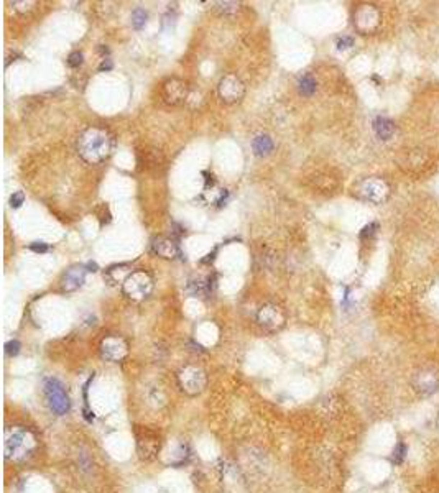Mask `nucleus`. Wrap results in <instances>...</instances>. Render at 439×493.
Here are the masks:
<instances>
[{
  "mask_svg": "<svg viewBox=\"0 0 439 493\" xmlns=\"http://www.w3.org/2000/svg\"><path fill=\"white\" fill-rule=\"evenodd\" d=\"M115 148V137L106 127H88L79 133L76 150L89 164H101L110 158Z\"/></svg>",
  "mask_w": 439,
  "mask_h": 493,
  "instance_id": "obj_1",
  "label": "nucleus"
},
{
  "mask_svg": "<svg viewBox=\"0 0 439 493\" xmlns=\"http://www.w3.org/2000/svg\"><path fill=\"white\" fill-rule=\"evenodd\" d=\"M153 286H155L153 276L148 271L135 270L130 271V275L122 283V293L132 301H143L151 295Z\"/></svg>",
  "mask_w": 439,
  "mask_h": 493,
  "instance_id": "obj_2",
  "label": "nucleus"
},
{
  "mask_svg": "<svg viewBox=\"0 0 439 493\" xmlns=\"http://www.w3.org/2000/svg\"><path fill=\"white\" fill-rule=\"evenodd\" d=\"M43 391H45L46 401L50 409L53 411L55 414L58 416H63L69 411V406H71V401H69V396L66 390H64L63 383L56 378H46L45 383H43Z\"/></svg>",
  "mask_w": 439,
  "mask_h": 493,
  "instance_id": "obj_3",
  "label": "nucleus"
},
{
  "mask_svg": "<svg viewBox=\"0 0 439 493\" xmlns=\"http://www.w3.org/2000/svg\"><path fill=\"white\" fill-rule=\"evenodd\" d=\"M33 439L28 432L15 429L8 432L5 438V457L8 460H21L32 452Z\"/></svg>",
  "mask_w": 439,
  "mask_h": 493,
  "instance_id": "obj_4",
  "label": "nucleus"
},
{
  "mask_svg": "<svg viewBox=\"0 0 439 493\" xmlns=\"http://www.w3.org/2000/svg\"><path fill=\"white\" fill-rule=\"evenodd\" d=\"M357 194L364 201L373 202V204H380L384 202L390 194L388 184L384 179L379 178H367L357 186Z\"/></svg>",
  "mask_w": 439,
  "mask_h": 493,
  "instance_id": "obj_5",
  "label": "nucleus"
},
{
  "mask_svg": "<svg viewBox=\"0 0 439 493\" xmlns=\"http://www.w3.org/2000/svg\"><path fill=\"white\" fill-rule=\"evenodd\" d=\"M286 316L281 306L275 304V302H267L257 313V322L267 331H278L285 326Z\"/></svg>",
  "mask_w": 439,
  "mask_h": 493,
  "instance_id": "obj_6",
  "label": "nucleus"
},
{
  "mask_svg": "<svg viewBox=\"0 0 439 493\" xmlns=\"http://www.w3.org/2000/svg\"><path fill=\"white\" fill-rule=\"evenodd\" d=\"M217 92L225 104H236L242 101L243 94H245V84L236 74H227L220 79Z\"/></svg>",
  "mask_w": 439,
  "mask_h": 493,
  "instance_id": "obj_7",
  "label": "nucleus"
},
{
  "mask_svg": "<svg viewBox=\"0 0 439 493\" xmlns=\"http://www.w3.org/2000/svg\"><path fill=\"white\" fill-rule=\"evenodd\" d=\"M380 23V14L373 5H362L354 15V25L359 32L368 33Z\"/></svg>",
  "mask_w": 439,
  "mask_h": 493,
  "instance_id": "obj_8",
  "label": "nucleus"
},
{
  "mask_svg": "<svg viewBox=\"0 0 439 493\" xmlns=\"http://www.w3.org/2000/svg\"><path fill=\"white\" fill-rule=\"evenodd\" d=\"M127 352H128V345L122 337L110 335V337H107V339H104L101 344V355L110 362L122 360V358L127 355Z\"/></svg>",
  "mask_w": 439,
  "mask_h": 493,
  "instance_id": "obj_9",
  "label": "nucleus"
},
{
  "mask_svg": "<svg viewBox=\"0 0 439 493\" xmlns=\"http://www.w3.org/2000/svg\"><path fill=\"white\" fill-rule=\"evenodd\" d=\"M162 96L163 101L169 106H178V104L184 102L186 97H188V86L180 79H168L163 84Z\"/></svg>",
  "mask_w": 439,
  "mask_h": 493,
  "instance_id": "obj_10",
  "label": "nucleus"
},
{
  "mask_svg": "<svg viewBox=\"0 0 439 493\" xmlns=\"http://www.w3.org/2000/svg\"><path fill=\"white\" fill-rule=\"evenodd\" d=\"M88 271L89 270L84 265L71 266L69 270H66V273L63 275V278H61V289L66 291V293H71V291L79 289L82 284H84L86 273H88Z\"/></svg>",
  "mask_w": 439,
  "mask_h": 493,
  "instance_id": "obj_11",
  "label": "nucleus"
},
{
  "mask_svg": "<svg viewBox=\"0 0 439 493\" xmlns=\"http://www.w3.org/2000/svg\"><path fill=\"white\" fill-rule=\"evenodd\" d=\"M151 250H153L155 255L165 258V260H175V258L181 255L180 245L173 239H169V237H158V239H155L151 242Z\"/></svg>",
  "mask_w": 439,
  "mask_h": 493,
  "instance_id": "obj_12",
  "label": "nucleus"
},
{
  "mask_svg": "<svg viewBox=\"0 0 439 493\" xmlns=\"http://www.w3.org/2000/svg\"><path fill=\"white\" fill-rule=\"evenodd\" d=\"M180 377H181V383H183V387H184V390L191 391V393L201 391L204 383H206V375H204V371L196 369V367H188V369H184L181 371Z\"/></svg>",
  "mask_w": 439,
  "mask_h": 493,
  "instance_id": "obj_13",
  "label": "nucleus"
},
{
  "mask_svg": "<svg viewBox=\"0 0 439 493\" xmlns=\"http://www.w3.org/2000/svg\"><path fill=\"white\" fill-rule=\"evenodd\" d=\"M273 148H275V143H273L272 137L267 135V133H260L252 140V150H254L255 157H268L272 153Z\"/></svg>",
  "mask_w": 439,
  "mask_h": 493,
  "instance_id": "obj_14",
  "label": "nucleus"
},
{
  "mask_svg": "<svg viewBox=\"0 0 439 493\" xmlns=\"http://www.w3.org/2000/svg\"><path fill=\"white\" fill-rule=\"evenodd\" d=\"M373 130H375L377 137L380 140H390L395 132V123L390 119H386V117L380 115L373 120Z\"/></svg>",
  "mask_w": 439,
  "mask_h": 493,
  "instance_id": "obj_15",
  "label": "nucleus"
},
{
  "mask_svg": "<svg viewBox=\"0 0 439 493\" xmlns=\"http://www.w3.org/2000/svg\"><path fill=\"white\" fill-rule=\"evenodd\" d=\"M416 388L420 391H423L424 395H429V393L436 391L438 390V378L434 373H428V371H423L416 377Z\"/></svg>",
  "mask_w": 439,
  "mask_h": 493,
  "instance_id": "obj_16",
  "label": "nucleus"
},
{
  "mask_svg": "<svg viewBox=\"0 0 439 493\" xmlns=\"http://www.w3.org/2000/svg\"><path fill=\"white\" fill-rule=\"evenodd\" d=\"M298 89H299V94H301V96L311 97L312 94L316 92V89H318V82H316V79L312 76L304 74L301 79L298 81Z\"/></svg>",
  "mask_w": 439,
  "mask_h": 493,
  "instance_id": "obj_17",
  "label": "nucleus"
},
{
  "mask_svg": "<svg viewBox=\"0 0 439 493\" xmlns=\"http://www.w3.org/2000/svg\"><path fill=\"white\" fill-rule=\"evenodd\" d=\"M211 289H212V284H211V280H209V278H206V280H198V281H191V283L188 284V291H189L193 296H204V295H209Z\"/></svg>",
  "mask_w": 439,
  "mask_h": 493,
  "instance_id": "obj_18",
  "label": "nucleus"
},
{
  "mask_svg": "<svg viewBox=\"0 0 439 493\" xmlns=\"http://www.w3.org/2000/svg\"><path fill=\"white\" fill-rule=\"evenodd\" d=\"M146 18H148V15H146V12L143 8H135L132 12V27L135 30H142L145 27Z\"/></svg>",
  "mask_w": 439,
  "mask_h": 493,
  "instance_id": "obj_19",
  "label": "nucleus"
},
{
  "mask_svg": "<svg viewBox=\"0 0 439 493\" xmlns=\"http://www.w3.org/2000/svg\"><path fill=\"white\" fill-rule=\"evenodd\" d=\"M216 8L220 12V14H234V12L238 10V3L237 2H217Z\"/></svg>",
  "mask_w": 439,
  "mask_h": 493,
  "instance_id": "obj_20",
  "label": "nucleus"
},
{
  "mask_svg": "<svg viewBox=\"0 0 439 493\" xmlns=\"http://www.w3.org/2000/svg\"><path fill=\"white\" fill-rule=\"evenodd\" d=\"M82 61H84V54L81 51H73L71 54L68 56V66L69 68H79Z\"/></svg>",
  "mask_w": 439,
  "mask_h": 493,
  "instance_id": "obj_21",
  "label": "nucleus"
},
{
  "mask_svg": "<svg viewBox=\"0 0 439 493\" xmlns=\"http://www.w3.org/2000/svg\"><path fill=\"white\" fill-rule=\"evenodd\" d=\"M406 456V445L403 442H398V445L393 451V464H402Z\"/></svg>",
  "mask_w": 439,
  "mask_h": 493,
  "instance_id": "obj_22",
  "label": "nucleus"
},
{
  "mask_svg": "<svg viewBox=\"0 0 439 493\" xmlns=\"http://www.w3.org/2000/svg\"><path fill=\"white\" fill-rule=\"evenodd\" d=\"M377 229H379V224H368V226H365L362 230H360V239H370V237H373V233L377 232Z\"/></svg>",
  "mask_w": 439,
  "mask_h": 493,
  "instance_id": "obj_23",
  "label": "nucleus"
},
{
  "mask_svg": "<svg viewBox=\"0 0 439 493\" xmlns=\"http://www.w3.org/2000/svg\"><path fill=\"white\" fill-rule=\"evenodd\" d=\"M32 252L35 253H46V252H50V245L45 244V242H33V244H30L28 246Z\"/></svg>",
  "mask_w": 439,
  "mask_h": 493,
  "instance_id": "obj_24",
  "label": "nucleus"
},
{
  "mask_svg": "<svg viewBox=\"0 0 439 493\" xmlns=\"http://www.w3.org/2000/svg\"><path fill=\"white\" fill-rule=\"evenodd\" d=\"M25 202V194L21 193V191H17L12 194V197H10V206L14 207V209H18V207L23 204Z\"/></svg>",
  "mask_w": 439,
  "mask_h": 493,
  "instance_id": "obj_25",
  "label": "nucleus"
},
{
  "mask_svg": "<svg viewBox=\"0 0 439 493\" xmlns=\"http://www.w3.org/2000/svg\"><path fill=\"white\" fill-rule=\"evenodd\" d=\"M5 352L8 355H17L20 352V342L18 340H10V342L5 344Z\"/></svg>",
  "mask_w": 439,
  "mask_h": 493,
  "instance_id": "obj_26",
  "label": "nucleus"
},
{
  "mask_svg": "<svg viewBox=\"0 0 439 493\" xmlns=\"http://www.w3.org/2000/svg\"><path fill=\"white\" fill-rule=\"evenodd\" d=\"M352 45H354V38L352 36H342L337 40V48L339 50H347V48H350Z\"/></svg>",
  "mask_w": 439,
  "mask_h": 493,
  "instance_id": "obj_27",
  "label": "nucleus"
},
{
  "mask_svg": "<svg viewBox=\"0 0 439 493\" xmlns=\"http://www.w3.org/2000/svg\"><path fill=\"white\" fill-rule=\"evenodd\" d=\"M109 69H112V61L110 59H104L101 66H99V71H109Z\"/></svg>",
  "mask_w": 439,
  "mask_h": 493,
  "instance_id": "obj_28",
  "label": "nucleus"
}]
</instances>
